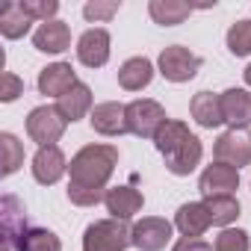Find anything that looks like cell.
Instances as JSON below:
<instances>
[{"label":"cell","instance_id":"6da1fadb","mask_svg":"<svg viewBox=\"0 0 251 251\" xmlns=\"http://www.w3.org/2000/svg\"><path fill=\"white\" fill-rule=\"evenodd\" d=\"M154 145L163 154L166 169L177 177H186L189 172H195V166L201 163V154H204L201 139L195 133H189V127L183 121H175V118H169L157 130Z\"/></svg>","mask_w":251,"mask_h":251},{"label":"cell","instance_id":"7a4b0ae2","mask_svg":"<svg viewBox=\"0 0 251 251\" xmlns=\"http://www.w3.org/2000/svg\"><path fill=\"white\" fill-rule=\"evenodd\" d=\"M118 166V148L115 145H86L71 157V186H89V189H106V180L112 177Z\"/></svg>","mask_w":251,"mask_h":251},{"label":"cell","instance_id":"3957f363","mask_svg":"<svg viewBox=\"0 0 251 251\" xmlns=\"http://www.w3.org/2000/svg\"><path fill=\"white\" fill-rule=\"evenodd\" d=\"M133 245V227L121 219L92 222L83 233V251H127Z\"/></svg>","mask_w":251,"mask_h":251},{"label":"cell","instance_id":"277c9868","mask_svg":"<svg viewBox=\"0 0 251 251\" xmlns=\"http://www.w3.org/2000/svg\"><path fill=\"white\" fill-rule=\"evenodd\" d=\"M65 127H68V121L56 106H36L27 115V133L33 142H39V148L56 145L65 133Z\"/></svg>","mask_w":251,"mask_h":251},{"label":"cell","instance_id":"5b68a950","mask_svg":"<svg viewBox=\"0 0 251 251\" xmlns=\"http://www.w3.org/2000/svg\"><path fill=\"white\" fill-rule=\"evenodd\" d=\"M169 118H166V109L157 103V100H133L127 103V130L133 136H142V139H154L157 130L163 127Z\"/></svg>","mask_w":251,"mask_h":251},{"label":"cell","instance_id":"8992f818","mask_svg":"<svg viewBox=\"0 0 251 251\" xmlns=\"http://www.w3.org/2000/svg\"><path fill=\"white\" fill-rule=\"evenodd\" d=\"M160 74L166 77V80H172V83H186V80H192L195 74H198V68H201V56L198 53H192L189 48H183V45H169L163 53H160Z\"/></svg>","mask_w":251,"mask_h":251},{"label":"cell","instance_id":"52a82bcc","mask_svg":"<svg viewBox=\"0 0 251 251\" xmlns=\"http://www.w3.org/2000/svg\"><path fill=\"white\" fill-rule=\"evenodd\" d=\"M216 163H225V166H233L236 172L242 166L251 163V133L248 130H227L216 139Z\"/></svg>","mask_w":251,"mask_h":251},{"label":"cell","instance_id":"ba28073f","mask_svg":"<svg viewBox=\"0 0 251 251\" xmlns=\"http://www.w3.org/2000/svg\"><path fill=\"white\" fill-rule=\"evenodd\" d=\"M172 239V222L160 216H148L133 225V245L139 251H163Z\"/></svg>","mask_w":251,"mask_h":251},{"label":"cell","instance_id":"9c48e42d","mask_svg":"<svg viewBox=\"0 0 251 251\" xmlns=\"http://www.w3.org/2000/svg\"><path fill=\"white\" fill-rule=\"evenodd\" d=\"M92 121V130L100 136H121V133H130L127 130V106H121L115 100L98 103L89 115Z\"/></svg>","mask_w":251,"mask_h":251},{"label":"cell","instance_id":"30bf717a","mask_svg":"<svg viewBox=\"0 0 251 251\" xmlns=\"http://www.w3.org/2000/svg\"><path fill=\"white\" fill-rule=\"evenodd\" d=\"M239 186V172L233 166H225V163H213L201 172V180H198V189L204 198H213V195H233Z\"/></svg>","mask_w":251,"mask_h":251},{"label":"cell","instance_id":"8fae6325","mask_svg":"<svg viewBox=\"0 0 251 251\" xmlns=\"http://www.w3.org/2000/svg\"><path fill=\"white\" fill-rule=\"evenodd\" d=\"M77 59L86 68H100L109 59V33L103 27H92L77 39Z\"/></svg>","mask_w":251,"mask_h":251},{"label":"cell","instance_id":"7c38bea8","mask_svg":"<svg viewBox=\"0 0 251 251\" xmlns=\"http://www.w3.org/2000/svg\"><path fill=\"white\" fill-rule=\"evenodd\" d=\"M65 172H68V160H65L59 145H48V148L36 151V157H33V177L42 186H53Z\"/></svg>","mask_w":251,"mask_h":251},{"label":"cell","instance_id":"4fadbf2b","mask_svg":"<svg viewBox=\"0 0 251 251\" xmlns=\"http://www.w3.org/2000/svg\"><path fill=\"white\" fill-rule=\"evenodd\" d=\"M77 83L80 80H77V74L68 62H53V65L42 68V74H39V92L48 95V98H56V100L62 95H68Z\"/></svg>","mask_w":251,"mask_h":251},{"label":"cell","instance_id":"5bb4252c","mask_svg":"<svg viewBox=\"0 0 251 251\" xmlns=\"http://www.w3.org/2000/svg\"><path fill=\"white\" fill-rule=\"evenodd\" d=\"M222 112L230 130H248L251 124V92L248 89H227L222 92Z\"/></svg>","mask_w":251,"mask_h":251},{"label":"cell","instance_id":"9a60e30c","mask_svg":"<svg viewBox=\"0 0 251 251\" xmlns=\"http://www.w3.org/2000/svg\"><path fill=\"white\" fill-rule=\"evenodd\" d=\"M0 222H3V242L6 248H18L21 236L30 230L27 227V216H24V207L18 204V198L12 195H3V201H0Z\"/></svg>","mask_w":251,"mask_h":251},{"label":"cell","instance_id":"2e32d148","mask_svg":"<svg viewBox=\"0 0 251 251\" xmlns=\"http://www.w3.org/2000/svg\"><path fill=\"white\" fill-rule=\"evenodd\" d=\"M103 204H106V210L112 213V219L127 222V219H133V216L142 210L145 198H142V192L133 189V186H115V189H106Z\"/></svg>","mask_w":251,"mask_h":251},{"label":"cell","instance_id":"e0dca14e","mask_svg":"<svg viewBox=\"0 0 251 251\" xmlns=\"http://www.w3.org/2000/svg\"><path fill=\"white\" fill-rule=\"evenodd\" d=\"M33 45H36V50H42V53H62V50L71 48V30H68V24L59 21V18L45 21V24L33 33Z\"/></svg>","mask_w":251,"mask_h":251},{"label":"cell","instance_id":"ac0fdd59","mask_svg":"<svg viewBox=\"0 0 251 251\" xmlns=\"http://www.w3.org/2000/svg\"><path fill=\"white\" fill-rule=\"evenodd\" d=\"M210 225H213V222H210V213H207V207H204L201 201L180 204L177 213H175V227H177L183 236H189V239H198Z\"/></svg>","mask_w":251,"mask_h":251},{"label":"cell","instance_id":"d6986e66","mask_svg":"<svg viewBox=\"0 0 251 251\" xmlns=\"http://www.w3.org/2000/svg\"><path fill=\"white\" fill-rule=\"evenodd\" d=\"M154 80V62L148 56H130L118 68V86L127 92H142Z\"/></svg>","mask_w":251,"mask_h":251},{"label":"cell","instance_id":"ffe728a7","mask_svg":"<svg viewBox=\"0 0 251 251\" xmlns=\"http://www.w3.org/2000/svg\"><path fill=\"white\" fill-rule=\"evenodd\" d=\"M189 112L192 118L201 124V127L213 130L219 124H225V112H222V95H213V92H198L189 103Z\"/></svg>","mask_w":251,"mask_h":251},{"label":"cell","instance_id":"44dd1931","mask_svg":"<svg viewBox=\"0 0 251 251\" xmlns=\"http://www.w3.org/2000/svg\"><path fill=\"white\" fill-rule=\"evenodd\" d=\"M56 109L65 115V121H80L83 115H92V89L86 83H77L68 95H62L56 100Z\"/></svg>","mask_w":251,"mask_h":251},{"label":"cell","instance_id":"7402d4cb","mask_svg":"<svg viewBox=\"0 0 251 251\" xmlns=\"http://www.w3.org/2000/svg\"><path fill=\"white\" fill-rule=\"evenodd\" d=\"M148 12L160 27H177L192 15V6L183 3V0H151Z\"/></svg>","mask_w":251,"mask_h":251},{"label":"cell","instance_id":"603a6c76","mask_svg":"<svg viewBox=\"0 0 251 251\" xmlns=\"http://www.w3.org/2000/svg\"><path fill=\"white\" fill-rule=\"evenodd\" d=\"M33 18H27V12L21 9V3H6L3 9H0V33H3V39H21L27 36Z\"/></svg>","mask_w":251,"mask_h":251},{"label":"cell","instance_id":"cb8c5ba5","mask_svg":"<svg viewBox=\"0 0 251 251\" xmlns=\"http://www.w3.org/2000/svg\"><path fill=\"white\" fill-rule=\"evenodd\" d=\"M207 213H210V222L219 225V227H227L239 219V201L233 195H213L204 201Z\"/></svg>","mask_w":251,"mask_h":251},{"label":"cell","instance_id":"d4e9b609","mask_svg":"<svg viewBox=\"0 0 251 251\" xmlns=\"http://www.w3.org/2000/svg\"><path fill=\"white\" fill-rule=\"evenodd\" d=\"M18 251H62V242L53 230L48 227H30L21 242H18Z\"/></svg>","mask_w":251,"mask_h":251},{"label":"cell","instance_id":"484cf974","mask_svg":"<svg viewBox=\"0 0 251 251\" xmlns=\"http://www.w3.org/2000/svg\"><path fill=\"white\" fill-rule=\"evenodd\" d=\"M0 154H3V160H0V172H3V177L15 175L21 166H24V145L12 136V133H0Z\"/></svg>","mask_w":251,"mask_h":251},{"label":"cell","instance_id":"4316f807","mask_svg":"<svg viewBox=\"0 0 251 251\" xmlns=\"http://www.w3.org/2000/svg\"><path fill=\"white\" fill-rule=\"evenodd\" d=\"M227 50L233 56H248L251 53V21H236L227 30Z\"/></svg>","mask_w":251,"mask_h":251},{"label":"cell","instance_id":"83f0119b","mask_svg":"<svg viewBox=\"0 0 251 251\" xmlns=\"http://www.w3.org/2000/svg\"><path fill=\"white\" fill-rule=\"evenodd\" d=\"M248 248H251V239L242 227H225L213 242V251H248Z\"/></svg>","mask_w":251,"mask_h":251},{"label":"cell","instance_id":"f1b7e54d","mask_svg":"<svg viewBox=\"0 0 251 251\" xmlns=\"http://www.w3.org/2000/svg\"><path fill=\"white\" fill-rule=\"evenodd\" d=\"M21 9L27 12V18L33 21H53V15L59 12V3L56 0H21Z\"/></svg>","mask_w":251,"mask_h":251},{"label":"cell","instance_id":"f546056e","mask_svg":"<svg viewBox=\"0 0 251 251\" xmlns=\"http://www.w3.org/2000/svg\"><path fill=\"white\" fill-rule=\"evenodd\" d=\"M121 9V3L118 0H109V3H100V0H92V3H86L83 6V15H86V21H109L115 12Z\"/></svg>","mask_w":251,"mask_h":251},{"label":"cell","instance_id":"4dcf8cb0","mask_svg":"<svg viewBox=\"0 0 251 251\" xmlns=\"http://www.w3.org/2000/svg\"><path fill=\"white\" fill-rule=\"evenodd\" d=\"M18 95H24V83H21L12 71H3V74H0V100H3V103H12Z\"/></svg>","mask_w":251,"mask_h":251},{"label":"cell","instance_id":"1f68e13d","mask_svg":"<svg viewBox=\"0 0 251 251\" xmlns=\"http://www.w3.org/2000/svg\"><path fill=\"white\" fill-rule=\"evenodd\" d=\"M172 251H213L204 239H189V236H183V239H177L175 242V248Z\"/></svg>","mask_w":251,"mask_h":251},{"label":"cell","instance_id":"d6a6232c","mask_svg":"<svg viewBox=\"0 0 251 251\" xmlns=\"http://www.w3.org/2000/svg\"><path fill=\"white\" fill-rule=\"evenodd\" d=\"M242 77H245V83H248V86H251V65H248V68H245V71H242Z\"/></svg>","mask_w":251,"mask_h":251}]
</instances>
